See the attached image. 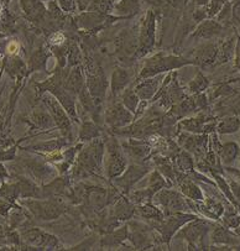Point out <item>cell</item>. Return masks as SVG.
I'll return each mask as SVG.
<instances>
[{
  "label": "cell",
  "mask_w": 240,
  "mask_h": 251,
  "mask_svg": "<svg viewBox=\"0 0 240 251\" xmlns=\"http://www.w3.org/2000/svg\"><path fill=\"white\" fill-rule=\"evenodd\" d=\"M106 145L98 137L88 144L76 158V163L72 170L73 178H85L97 175L102 169Z\"/></svg>",
  "instance_id": "cell-1"
},
{
  "label": "cell",
  "mask_w": 240,
  "mask_h": 251,
  "mask_svg": "<svg viewBox=\"0 0 240 251\" xmlns=\"http://www.w3.org/2000/svg\"><path fill=\"white\" fill-rule=\"evenodd\" d=\"M193 63V61L186 60L184 57H178V56H165V54H156L154 57L149 58L145 62L141 72H140L139 79H145V78L155 77L162 72L167 71L176 70L185 65Z\"/></svg>",
  "instance_id": "cell-2"
},
{
  "label": "cell",
  "mask_w": 240,
  "mask_h": 251,
  "mask_svg": "<svg viewBox=\"0 0 240 251\" xmlns=\"http://www.w3.org/2000/svg\"><path fill=\"white\" fill-rule=\"evenodd\" d=\"M21 204L27 207V209L32 213L36 219L41 220H52L58 218L66 212V204L61 198H50L47 201H36V200H26L21 201Z\"/></svg>",
  "instance_id": "cell-3"
},
{
  "label": "cell",
  "mask_w": 240,
  "mask_h": 251,
  "mask_svg": "<svg viewBox=\"0 0 240 251\" xmlns=\"http://www.w3.org/2000/svg\"><path fill=\"white\" fill-rule=\"evenodd\" d=\"M192 219H196V218L193 215L186 214L184 212H176L165 215V218L161 222H153L151 226L159 231L162 243H166L168 245L171 238L177 233L178 229L184 226L186 223H188Z\"/></svg>",
  "instance_id": "cell-4"
},
{
  "label": "cell",
  "mask_w": 240,
  "mask_h": 251,
  "mask_svg": "<svg viewBox=\"0 0 240 251\" xmlns=\"http://www.w3.org/2000/svg\"><path fill=\"white\" fill-rule=\"evenodd\" d=\"M107 158H106V171L109 179H114L119 177L127 170L128 162L125 156L123 155L122 148L115 141V139H110L106 145Z\"/></svg>",
  "instance_id": "cell-5"
},
{
  "label": "cell",
  "mask_w": 240,
  "mask_h": 251,
  "mask_svg": "<svg viewBox=\"0 0 240 251\" xmlns=\"http://www.w3.org/2000/svg\"><path fill=\"white\" fill-rule=\"evenodd\" d=\"M156 37V18L153 10H149L145 15L144 21L140 26L139 32V47H137V57H144L154 49Z\"/></svg>",
  "instance_id": "cell-6"
},
{
  "label": "cell",
  "mask_w": 240,
  "mask_h": 251,
  "mask_svg": "<svg viewBox=\"0 0 240 251\" xmlns=\"http://www.w3.org/2000/svg\"><path fill=\"white\" fill-rule=\"evenodd\" d=\"M153 200L156 205L162 207V212L165 215L176 212H185L188 208L187 200L182 197L181 193L173 189H160L158 193H155Z\"/></svg>",
  "instance_id": "cell-7"
},
{
  "label": "cell",
  "mask_w": 240,
  "mask_h": 251,
  "mask_svg": "<svg viewBox=\"0 0 240 251\" xmlns=\"http://www.w3.org/2000/svg\"><path fill=\"white\" fill-rule=\"evenodd\" d=\"M149 165H130L128 166L127 170L116 178L113 179V186L118 189L119 192L124 196L130 193V189L133 188L135 183L140 181L147 172L150 171Z\"/></svg>",
  "instance_id": "cell-8"
},
{
  "label": "cell",
  "mask_w": 240,
  "mask_h": 251,
  "mask_svg": "<svg viewBox=\"0 0 240 251\" xmlns=\"http://www.w3.org/2000/svg\"><path fill=\"white\" fill-rule=\"evenodd\" d=\"M21 239L30 248L45 249V250L59 248V240L56 236L39 228H30L24 230L21 233Z\"/></svg>",
  "instance_id": "cell-9"
},
{
  "label": "cell",
  "mask_w": 240,
  "mask_h": 251,
  "mask_svg": "<svg viewBox=\"0 0 240 251\" xmlns=\"http://www.w3.org/2000/svg\"><path fill=\"white\" fill-rule=\"evenodd\" d=\"M85 87L91 93L96 106L99 109V106L103 103L107 88H108V80H107L104 73L102 72L101 67L92 71V72H87V84H85Z\"/></svg>",
  "instance_id": "cell-10"
},
{
  "label": "cell",
  "mask_w": 240,
  "mask_h": 251,
  "mask_svg": "<svg viewBox=\"0 0 240 251\" xmlns=\"http://www.w3.org/2000/svg\"><path fill=\"white\" fill-rule=\"evenodd\" d=\"M44 103L50 111V115L53 119L54 124L63 131L65 136H70L71 130V118L68 117L67 111L65 110L61 103L53 96H44Z\"/></svg>",
  "instance_id": "cell-11"
},
{
  "label": "cell",
  "mask_w": 240,
  "mask_h": 251,
  "mask_svg": "<svg viewBox=\"0 0 240 251\" xmlns=\"http://www.w3.org/2000/svg\"><path fill=\"white\" fill-rule=\"evenodd\" d=\"M129 238L134 249L151 248L155 243V236L153 234V226H147L137 222H132L129 224Z\"/></svg>",
  "instance_id": "cell-12"
},
{
  "label": "cell",
  "mask_w": 240,
  "mask_h": 251,
  "mask_svg": "<svg viewBox=\"0 0 240 251\" xmlns=\"http://www.w3.org/2000/svg\"><path fill=\"white\" fill-rule=\"evenodd\" d=\"M132 111L128 110L122 103H115L109 106L108 110L106 111V122L109 126L113 129H119V127L127 126L128 124L133 122Z\"/></svg>",
  "instance_id": "cell-13"
},
{
  "label": "cell",
  "mask_w": 240,
  "mask_h": 251,
  "mask_svg": "<svg viewBox=\"0 0 240 251\" xmlns=\"http://www.w3.org/2000/svg\"><path fill=\"white\" fill-rule=\"evenodd\" d=\"M135 210H136V205L127 198L125 196H120L119 200L114 203L113 210H111V214L116 218L120 222H124V220L132 219L135 215Z\"/></svg>",
  "instance_id": "cell-14"
},
{
  "label": "cell",
  "mask_w": 240,
  "mask_h": 251,
  "mask_svg": "<svg viewBox=\"0 0 240 251\" xmlns=\"http://www.w3.org/2000/svg\"><path fill=\"white\" fill-rule=\"evenodd\" d=\"M125 152L129 153L130 157L135 161H145V158L151 152V146L144 141H135L130 139L129 144H123Z\"/></svg>",
  "instance_id": "cell-15"
},
{
  "label": "cell",
  "mask_w": 240,
  "mask_h": 251,
  "mask_svg": "<svg viewBox=\"0 0 240 251\" xmlns=\"http://www.w3.org/2000/svg\"><path fill=\"white\" fill-rule=\"evenodd\" d=\"M144 82L139 83L136 87H135V93L137 94L141 100H149V99L154 98L156 93H158V87H159V78L150 77L142 79Z\"/></svg>",
  "instance_id": "cell-16"
},
{
  "label": "cell",
  "mask_w": 240,
  "mask_h": 251,
  "mask_svg": "<svg viewBox=\"0 0 240 251\" xmlns=\"http://www.w3.org/2000/svg\"><path fill=\"white\" fill-rule=\"evenodd\" d=\"M129 235V229L128 226H122L119 229H114L110 233H107L106 235L102 238L101 240V246L102 248H115V246L122 245L125 240L128 239Z\"/></svg>",
  "instance_id": "cell-17"
},
{
  "label": "cell",
  "mask_w": 240,
  "mask_h": 251,
  "mask_svg": "<svg viewBox=\"0 0 240 251\" xmlns=\"http://www.w3.org/2000/svg\"><path fill=\"white\" fill-rule=\"evenodd\" d=\"M107 20H110V19L107 18L104 14L94 13V11H91V13L88 14H82L80 18L76 19L78 26L87 30L97 29V27L103 25Z\"/></svg>",
  "instance_id": "cell-18"
},
{
  "label": "cell",
  "mask_w": 240,
  "mask_h": 251,
  "mask_svg": "<svg viewBox=\"0 0 240 251\" xmlns=\"http://www.w3.org/2000/svg\"><path fill=\"white\" fill-rule=\"evenodd\" d=\"M21 8L30 20H40L45 15L42 0H21Z\"/></svg>",
  "instance_id": "cell-19"
},
{
  "label": "cell",
  "mask_w": 240,
  "mask_h": 251,
  "mask_svg": "<svg viewBox=\"0 0 240 251\" xmlns=\"http://www.w3.org/2000/svg\"><path fill=\"white\" fill-rule=\"evenodd\" d=\"M15 187L18 196L23 200L24 198H40L42 196L36 184L27 178H20V181L15 183Z\"/></svg>",
  "instance_id": "cell-20"
},
{
  "label": "cell",
  "mask_w": 240,
  "mask_h": 251,
  "mask_svg": "<svg viewBox=\"0 0 240 251\" xmlns=\"http://www.w3.org/2000/svg\"><path fill=\"white\" fill-rule=\"evenodd\" d=\"M135 214L140 215L141 218H145L147 220H153V222H161V220L165 218V214L161 209H159L158 207H155L151 203H144V204H140L136 207L135 210Z\"/></svg>",
  "instance_id": "cell-21"
},
{
  "label": "cell",
  "mask_w": 240,
  "mask_h": 251,
  "mask_svg": "<svg viewBox=\"0 0 240 251\" xmlns=\"http://www.w3.org/2000/svg\"><path fill=\"white\" fill-rule=\"evenodd\" d=\"M130 75L128 73L127 70H123V68H115L111 75V92H113L114 96H116L118 93L123 91L125 87L128 86V83L130 82Z\"/></svg>",
  "instance_id": "cell-22"
},
{
  "label": "cell",
  "mask_w": 240,
  "mask_h": 251,
  "mask_svg": "<svg viewBox=\"0 0 240 251\" xmlns=\"http://www.w3.org/2000/svg\"><path fill=\"white\" fill-rule=\"evenodd\" d=\"M84 86V82H83V75L82 71H80V67H76L75 70L71 72V75H68L65 79V83H63V87L70 92L71 94H78L80 89Z\"/></svg>",
  "instance_id": "cell-23"
},
{
  "label": "cell",
  "mask_w": 240,
  "mask_h": 251,
  "mask_svg": "<svg viewBox=\"0 0 240 251\" xmlns=\"http://www.w3.org/2000/svg\"><path fill=\"white\" fill-rule=\"evenodd\" d=\"M114 10L119 15L124 16H133L140 10V0H119L114 4Z\"/></svg>",
  "instance_id": "cell-24"
},
{
  "label": "cell",
  "mask_w": 240,
  "mask_h": 251,
  "mask_svg": "<svg viewBox=\"0 0 240 251\" xmlns=\"http://www.w3.org/2000/svg\"><path fill=\"white\" fill-rule=\"evenodd\" d=\"M166 186H167V183H166L165 177H163L162 175L158 171V170H155L153 174L150 175L149 184H147L146 188H147V191L151 193V196L154 197V196H155V193H158L160 189L165 188Z\"/></svg>",
  "instance_id": "cell-25"
},
{
  "label": "cell",
  "mask_w": 240,
  "mask_h": 251,
  "mask_svg": "<svg viewBox=\"0 0 240 251\" xmlns=\"http://www.w3.org/2000/svg\"><path fill=\"white\" fill-rule=\"evenodd\" d=\"M101 132L99 129L97 127V125L93 122H87L84 120L82 124V130H80V141H91L93 139L99 137Z\"/></svg>",
  "instance_id": "cell-26"
},
{
  "label": "cell",
  "mask_w": 240,
  "mask_h": 251,
  "mask_svg": "<svg viewBox=\"0 0 240 251\" xmlns=\"http://www.w3.org/2000/svg\"><path fill=\"white\" fill-rule=\"evenodd\" d=\"M202 231H203V226H202L201 223L196 222V223H192V224H189L188 226H186V228L182 229V231L180 233V235L184 236L185 239H187V240H188L191 244H194L197 240H198V238H199V235L202 234Z\"/></svg>",
  "instance_id": "cell-27"
},
{
  "label": "cell",
  "mask_w": 240,
  "mask_h": 251,
  "mask_svg": "<svg viewBox=\"0 0 240 251\" xmlns=\"http://www.w3.org/2000/svg\"><path fill=\"white\" fill-rule=\"evenodd\" d=\"M122 98L123 104H124L125 108H127L128 110L132 111L133 114H135V113H136L137 105H139L140 98L137 97V94L135 93L134 89H125V91L123 92Z\"/></svg>",
  "instance_id": "cell-28"
},
{
  "label": "cell",
  "mask_w": 240,
  "mask_h": 251,
  "mask_svg": "<svg viewBox=\"0 0 240 251\" xmlns=\"http://www.w3.org/2000/svg\"><path fill=\"white\" fill-rule=\"evenodd\" d=\"M180 184H181V191L185 196H187L188 198H192V200H202V193L191 181H187V179H181L180 181Z\"/></svg>",
  "instance_id": "cell-29"
},
{
  "label": "cell",
  "mask_w": 240,
  "mask_h": 251,
  "mask_svg": "<svg viewBox=\"0 0 240 251\" xmlns=\"http://www.w3.org/2000/svg\"><path fill=\"white\" fill-rule=\"evenodd\" d=\"M66 141H59V140H50L46 141V143L37 144V145L31 146L30 149L37 151H44V152H54V151L59 150L63 145H66Z\"/></svg>",
  "instance_id": "cell-30"
},
{
  "label": "cell",
  "mask_w": 240,
  "mask_h": 251,
  "mask_svg": "<svg viewBox=\"0 0 240 251\" xmlns=\"http://www.w3.org/2000/svg\"><path fill=\"white\" fill-rule=\"evenodd\" d=\"M176 170L181 172L191 171L192 170V158L187 152H180L176 156Z\"/></svg>",
  "instance_id": "cell-31"
},
{
  "label": "cell",
  "mask_w": 240,
  "mask_h": 251,
  "mask_svg": "<svg viewBox=\"0 0 240 251\" xmlns=\"http://www.w3.org/2000/svg\"><path fill=\"white\" fill-rule=\"evenodd\" d=\"M32 120H34V123L37 125V126L42 127V129L52 127L54 124L51 115L46 114V113H44V111H36V113H34V114H32Z\"/></svg>",
  "instance_id": "cell-32"
},
{
  "label": "cell",
  "mask_w": 240,
  "mask_h": 251,
  "mask_svg": "<svg viewBox=\"0 0 240 251\" xmlns=\"http://www.w3.org/2000/svg\"><path fill=\"white\" fill-rule=\"evenodd\" d=\"M218 30H219V26L217 24L213 23V21H206V23L202 24L198 29H197L194 35L201 37H209L212 36V35L217 34Z\"/></svg>",
  "instance_id": "cell-33"
},
{
  "label": "cell",
  "mask_w": 240,
  "mask_h": 251,
  "mask_svg": "<svg viewBox=\"0 0 240 251\" xmlns=\"http://www.w3.org/2000/svg\"><path fill=\"white\" fill-rule=\"evenodd\" d=\"M215 56V50L213 46H208L207 49L202 50L197 54V61H199L201 63H208L211 62L213 57Z\"/></svg>",
  "instance_id": "cell-34"
},
{
  "label": "cell",
  "mask_w": 240,
  "mask_h": 251,
  "mask_svg": "<svg viewBox=\"0 0 240 251\" xmlns=\"http://www.w3.org/2000/svg\"><path fill=\"white\" fill-rule=\"evenodd\" d=\"M47 60V56L45 54L44 51H37L35 52L34 54L31 56V70H39V68L42 67V65H44L45 62H46Z\"/></svg>",
  "instance_id": "cell-35"
},
{
  "label": "cell",
  "mask_w": 240,
  "mask_h": 251,
  "mask_svg": "<svg viewBox=\"0 0 240 251\" xmlns=\"http://www.w3.org/2000/svg\"><path fill=\"white\" fill-rule=\"evenodd\" d=\"M207 84H208V83H207L206 78L202 75H198L191 83H189V89H191V92H193V93L194 92H201L206 88Z\"/></svg>",
  "instance_id": "cell-36"
},
{
  "label": "cell",
  "mask_w": 240,
  "mask_h": 251,
  "mask_svg": "<svg viewBox=\"0 0 240 251\" xmlns=\"http://www.w3.org/2000/svg\"><path fill=\"white\" fill-rule=\"evenodd\" d=\"M57 1H58L59 9L63 11H72L76 9L75 0H57Z\"/></svg>",
  "instance_id": "cell-37"
},
{
  "label": "cell",
  "mask_w": 240,
  "mask_h": 251,
  "mask_svg": "<svg viewBox=\"0 0 240 251\" xmlns=\"http://www.w3.org/2000/svg\"><path fill=\"white\" fill-rule=\"evenodd\" d=\"M220 6H222V0H213L212 5L209 6V15H214L219 10Z\"/></svg>",
  "instance_id": "cell-38"
},
{
  "label": "cell",
  "mask_w": 240,
  "mask_h": 251,
  "mask_svg": "<svg viewBox=\"0 0 240 251\" xmlns=\"http://www.w3.org/2000/svg\"><path fill=\"white\" fill-rule=\"evenodd\" d=\"M6 50H8L9 52H10V53H16V52H18V50H19V45L16 44V42H10V44L8 45V47H6Z\"/></svg>",
  "instance_id": "cell-39"
},
{
  "label": "cell",
  "mask_w": 240,
  "mask_h": 251,
  "mask_svg": "<svg viewBox=\"0 0 240 251\" xmlns=\"http://www.w3.org/2000/svg\"><path fill=\"white\" fill-rule=\"evenodd\" d=\"M182 1H184V0H167V3L171 4L172 6H175V8H181Z\"/></svg>",
  "instance_id": "cell-40"
},
{
  "label": "cell",
  "mask_w": 240,
  "mask_h": 251,
  "mask_svg": "<svg viewBox=\"0 0 240 251\" xmlns=\"http://www.w3.org/2000/svg\"><path fill=\"white\" fill-rule=\"evenodd\" d=\"M145 1L153 6H160V5H162V3H163V0H145Z\"/></svg>",
  "instance_id": "cell-41"
},
{
  "label": "cell",
  "mask_w": 240,
  "mask_h": 251,
  "mask_svg": "<svg viewBox=\"0 0 240 251\" xmlns=\"http://www.w3.org/2000/svg\"><path fill=\"white\" fill-rule=\"evenodd\" d=\"M5 176H8V172H6L5 167L0 163V177H5Z\"/></svg>",
  "instance_id": "cell-42"
}]
</instances>
